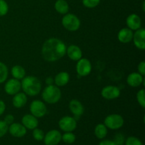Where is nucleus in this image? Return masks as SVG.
Wrapping results in <instances>:
<instances>
[{
    "label": "nucleus",
    "instance_id": "1",
    "mask_svg": "<svg viewBox=\"0 0 145 145\" xmlns=\"http://www.w3.org/2000/svg\"><path fill=\"white\" fill-rule=\"evenodd\" d=\"M66 51V45L58 38H52L47 40L42 47V57L50 62L60 59L65 56Z\"/></svg>",
    "mask_w": 145,
    "mask_h": 145
},
{
    "label": "nucleus",
    "instance_id": "2",
    "mask_svg": "<svg viewBox=\"0 0 145 145\" xmlns=\"http://www.w3.org/2000/svg\"><path fill=\"white\" fill-rule=\"evenodd\" d=\"M21 88L26 95L35 96L41 90V82L37 77L33 76H25L21 83Z\"/></svg>",
    "mask_w": 145,
    "mask_h": 145
},
{
    "label": "nucleus",
    "instance_id": "3",
    "mask_svg": "<svg viewBox=\"0 0 145 145\" xmlns=\"http://www.w3.org/2000/svg\"><path fill=\"white\" fill-rule=\"evenodd\" d=\"M42 98L45 102L50 104L57 103L61 98L60 89L53 84L48 85L42 91Z\"/></svg>",
    "mask_w": 145,
    "mask_h": 145
},
{
    "label": "nucleus",
    "instance_id": "4",
    "mask_svg": "<svg viewBox=\"0 0 145 145\" xmlns=\"http://www.w3.org/2000/svg\"><path fill=\"white\" fill-rule=\"evenodd\" d=\"M62 24L65 28L69 31H77L81 25L80 20L79 19V18L72 14H66L62 18Z\"/></svg>",
    "mask_w": 145,
    "mask_h": 145
},
{
    "label": "nucleus",
    "instance_id": "5",
    "mask_svg": "<svg viewBox=\"0 0 145 145\" xmlns=\"http://www.w3.org/2000/svg\"><path fill=\"white\" fill-rule=\"evenodd\" d=\"M104 125L110 130H118L124 125V119L118 114L109 115L105 118Z\"/></svg>",
    "mask_w": 145,
    "mask_h": 145
},
{
    "label": "nucleus",
    "instance_id": "6",
    "mask_svg": "<svg viewBox=\"0 0 145 145\" xmlns=\"http://www.w3.org/2000/svg\"><path fill=\"white\" fill-rule=\"evenodd\" d=\"M91 64L90 61L86 58H81L78 60L76 66V70L79 77L86 76L91 72Z\"/></svg>",
    "mask_w": 145,
    "mask_h": 145
},
{
    "label": "nucleus",
    "instance_id": "7",
    "mask_svg": "<svg viewBox=\"0 0 145 145\" xmlns=\"http://www.w3.org/2000/svg\"><path fill=\"white\" fill-rule=\"evenodd\" d=\"M30 111L35 118H42L47 113V107L41 101L35 100L31 103Z\"/></svg>",
    "mask_w": 145,
    "mask_h": 145
},
{
    "label": "nucleus",
    "instance_id": "8",
    "mask_svg": "<svg viewBox=\"0 0 145 145\" xmlns=\"http://www.w3.org/2000/svg\"><path fill=\"white\" fill-rule=\"evenodd\" d=\"M76 120L74 118L70 116H65L62 118L59 121V127L63 131L72 132L76 128Z\"/></svg>",
    "mask_w": 145,
    "mask_h": 145
},
{
    "label": "nucleus",
    "instance_id": "9",
    "mask_svg": "<svg viewBox=\"0 0 145 145\" xmlns=\"http://www.w3.org/2000/svg\"><path fill=\"white\" fill-rule=\"evenodd\" d=\"M43 140L45 145H57L62 140V135L57 130H50L45 135Z\"/></svg>",
    "mask_w": 145,
    "mask_h": 145
},
{
    "label": "nucleus",
    "instance_id": "10",
    "mask_svg": "<svg viewBox=\"0 0 145 145\" xmlns=\"http://www.w3.org/2000/svg\"><path fill=\"white\" fill-rule=\"evenodd\" d=\"M101 95L107 100H113L120 96V90L117 86H107L102 89Z\"/></svg>",
    "mask_w": 145,
    "mask_h": 145
},
{
    "label": "nucleus",
    "instance_id": "11",
    "mask_svg": "<svg viewBox=\"0 0 145 145\" xmlns=\"http://www.w3.org/2000/svg\"><path fill=\"white\" fill-rule=\"evenodd\" d=\"M21 88V82L16 79H11L4 85V91L8 95H15L18 93Z\"/></svg>",
    "mask_w": 145,
    "mask_h": 145
},
{
    "label": "nucleus",
    "instance_id": "12",
    "mask_svg": "<svg viewBox=\"0 0 145 145\" xmlns=\"http://www.w3.org/2000/svg\"><path fill=\"white\" fill-rule=\"evenodd\" d=\"M133 41L134 44L138 49L144 50L145 49V30L141 28L137 30L135 33H133Z\"/></svg>",
    "mask_w": 145,
    "mask_h": 145
},
{
    "label": "nucleus",
    "instance_id": "13",
    "mask_svg": "<svg viewBox=\"0 0 145 145\" xmlns=\"http://www.w3.org/2000/svg\"><path fill=\"white\" fill-rule=\"evenodd\" d=\"M69 107L70 111L74 115V118L76 120L79 119L83 115L84 111V108L82 103L79 101L76 100V99H73L69 102Z\"/></svg>",
    "mask_w": 145,
    "mask_h": 145
},
{
    "label": "nucleus",
    "instance_id": "14",
    "mask_svg": "<svg viewBox=\"0 0 145 145\" xmlns=\"http://www.w3.org/2000/svg\"><path fill=\"white\" fill-rule=\"evenodd\" d=\"M9 133L15 137H22L26 134V128L20 123H14L10 125L8 127Z\"/></svg>",
    "mask_w": 145,
    "mask_h": 145
},
{
    "label": "nucleus",
    "instance_id": "15",
    "mask_svg": "<svg viewBox=\"0 0 145 145\" xmlns=\"http://www.w3.org/2000/svg\"><path fill=\"white\" fill-rule=\"evenodd\" d=\"M126 24H127L128 28L131 29L132 31H137L141 28V18L138 15L135 14H130L126 19Z\"/></svg>",
    "mask_w": 145,
    "mask_h": 145
},
{
    "label": "nucleus",
    "instance_id": "16",
    "mask_svg": "<svg viewBox=\"0 0 145 145\" xmlns=\"http://www.w3.org/2000/svg\"><path fill=\"white\" fill-rule=\"evenodd\" d=\"M22 125L28 130H33L38 125V120L37 118L33 115L27 114L23 117Z\"/></svg>",
    "mask_w": 145,
    "mask_h": 145
},
{
    "label": "nucleus",
    "instance_id": "17",
    "mask_svg": "<svg viewBox=\"0 0 145 145\" xmlns=\"http://www.w3.org/2000/svg\"><path fill=\"white\" fill-rule=\"evenodd\" d=\"M133 32L128 28H122L118 33V39L122 43H128L133 40Z\"/></svg>",
    "mask_w": 145,
    "mask_h": 145
},
{
    "label": "nucleus",
    "instance_id": "18",
    "mask_svg": "<svg viewBox=\"0 0 145 145\" xmlns=\"http://www.w3.org/2000/svg\"><path fill=\"white\" fill-rule=\"evenodd\" d=\"M144 82L142 75L137 72H133L130 74L127 78V83L132 87H137Z\"/></svg>",
    "mask_w": 145,
    "mask_h": 145
},
{
    "label": "nucleus",
    "instance_id": "19",
    "mask_svg": "<svg viewBox=\"0 0 145 145\" xmlns=\"http://www.w3.org/2000/svg\"><path fill=\"white\" fill-rule=\"evenodd\" d=\"M68 57L70 58L72 60L78 61L82 58V51L80 48L75 45H72L67 48L66 51Z\"/></svg>",
    "mask_w": 145,
    "mask_h": 145
},
{
    "label": "nucleus",
    "instance_id": "20",
    "mask_svg": "<svg viewBox=\"0 0 145 145\" xmlns=\"http://www.w3.org/2000/svg\"><path fill=\"white\" fill-rule=\"evenodd\" d=\"M27 102V96L25 93H17L13 98V106L16 108L24 107Z\"/></svg>",
    "mask_w": 145,
    "mask_h": 145
},
{
    "label": "nucleus",
    "instance_id": "21",
    "mask_svg": "<svg viewBox=\"0 0 145 145\" xmlns=\"http://www.w3.org/2000/svg\"><path fill=\"white\" fill-rule=\"evenodd\" d=\"M69 81V75L66 72H61L55 76L54 82L57 86H64L68 84Z\"/></svg>",
    "mask_w": 145,
    "mask_h": 145
},
{
    "label": "nucleus",
    "instance_id": "22",
    "mask_svg": "<svg viewBox=\"0 0 145 145\" xmlns=\"http://www.w3.org/2000/svg\"><path fill=\"white\" fill-rule=\"evenodd\" d=\"M11 74L14 79L20 80L25 76V70L21 65H15L11 69Z\"/></svg>",
    "mask_w": 145,
    "mask_h": 145
},
{
    "label": "nucleus",
    "instance_id": "23",
    "mask_svg": "<svg viewBox=\"0 0 145 145\" xmlns=\"http://www.w3.org/2000/svg\"><path fill=\"white\" fill-rule=\"evenodd\" d=\"M55 8L61 14H66L69 11V5L65 0H57L55 4Z\"/></svg>",
    "mask_w": 145,
    "mask_h": 145
},
{
    "label": "nucleus",
    "instance_id": "24",
    "mask_svg": "<svg viewBox=\"0 0 145 145\" xmlns=\"http://www.w3.org/2000/svg\"><path fill=\"white\" fill-rule=\"evenodd\" d=\"M108 130L104 124H99L94 129V134L98 139H103L107 135Z\"/></svg>",
    "mask_w": 145,
    "mask_h": 145
},
{
    "label": "nucleus",
    "instance_id": "25",
    "mask_svg": "<svg viewBox=\"0 0 145 145\" xmlns=\"http://www.w3.org/2000/svg\"><path fill=\"white\" fill-rule=\"evenodd\" d=\"M8 68L7 65L0 62V84L4 83L8 77Z\"/></svg>",
    "mask_w": 145,
    "mask_h": 145
},
{
    "label": "nucleus",
    "instance_id": "26",
    "mask_svg": "<svg viewBox=\"0 0 145 145\" xmlns=\"http://www.w3.org/2000/svg\"><path fill=\"white\" fill-rule=\"evenodd\" d=\"M62 140L67 144H72L76 140V136L72 132H67L62 136Z\"/></svg>",
    "mask_w": 145,
    "mask_h": 145
},
{
    "label": "nucleus",
    "instance_id": "27",
    "mask_svg": "<svg viewBox=\"0 0 145 145\" xmlns=\"http://www.w3.org/2000/svg\"><path fill=\"white\" fill-rule=\"evenodd\" d=\"M33 137L37 141H42V140H43L44 137H45V134H44L43 131L42 130L36 127V128L33 129Z\"/></svg>",
    "mask_w": 145,
    "mask_h": 145
},
{
    "label": "nucleus",
    "instance_id": "28",
    "mask_svg": "<svg viewBox=\"0 0 145 145\" xmlns=\"http://www.w3.org/2000/svg\"><path fill=\"white\" fill-rule=\"evenodd\" d=\"M145 92L144 89H141L137 93V100L138 101L139 104L142 106V108L145 107Z\"/></svg>",
    "mask_w": 145,
    "mask_h": 145
},
{
    "label": "nucleus",
    "instance_id": "29",
    "mask_svg": "<svg viewBox=\"0 0 145 145\" xmlns=\"http://www.w3.org/2000/svg\"><path fill=\"white\" fill-rule=\"evenodd\" d=\"M8 6L6 1L0 0V16H4L8 13Z\"/></svg>",
    "mask_w": 145,
    "mask_h": 145
},
{
    "label": "nucleus",
    "instance_id": "30",
    "mask_svg": "<svg viewBox=\"0 0 145 145\" xmlns=\"http://www.w3.org/2000/svg\"><path fill=\"white\" fill-rule=\"evenodd\" d=\"M125 145H143L142 142L135 137H129L125 142Z\"/></svg>",
    "mask_w": 145,
    "mask_h": 145
},
{
    "label": "nucleus",
    "instance_id": "31",
    "mask_svg": "<svg viewBox=\"0 0 145 145\" xmlns=\"http://www.w3.org/2000/svg\"><path fill=\"white\" fill-rule=\"evenodd\" d=\"M84 5L87 8H94L100 3V0H82Z\"/></svg>",
    "mask_w": 145,
    "mask_h": 145
},
{
    "label": "nucleus",
    "instance_id": "32",
    "mask_svg": "<svg viewBox=\"0 0 145 145\" xmlns=\"http://www.w3.org/2000/svg\"><path fill=\"white\" fill-rule=\"evenodd\" d=\"M8 130V125L4 120H0V138L5 135Z\"/></svg>",
    "mask_w": 145,
    "mask_h": 145
},
{
    "label": "nucleus",
    "instance_id": "33",
    "mask_svg": "<svg viewBox=\"0 0 145 145\" xmlns=\"http://www.w3.org/2000/svg\"><path fill=\"white\" fill-rule=\"evenodd\" d=\"M113 142H114L115 144L116 145H123L125 142V137L123 135L119 133V134H117L115 136Z\"/></svg>",
    "mask_w": 145,
    "mask_h": 145
},
{
    "label": "nucleus",
    "instance_id": "34",
    "mask_svg": "<svg viewBox=\"0 0 145 145\" xmlns=\"http://www.w3.org/2000/svg\"><path fill=\"white\" fill-rule=\"evenodd\" d=\"M137 69H138L139 73L142 76H144L145 74V62L144 61L140 62L138 65V67H137Z\"/></svg>",
    "mask_w": 145,
    "mask_h": 145
},
{
    "label": "nucleus",
    "instance_id": "35",
    "mask_svg": "<svg viewBox=\"0 0 145 145\" xmlns=\"http://www.w3.org/2000/svg\"><path fill=\"white\" fill-rule=\"evenodd\" d=\"M14 118L12 115H7V116H5L4 119V121L6 124H7L8 125H10L11 124H12L14 123Z\"/></svg>",
    "mask_w": 145,
    "mask_h": 145
},
{
    "label": "nucleus",
    "instance_id": "36",
    "mask_svg": "<svg viewBox=\"0 0 145 145\" xmlns=\"http://www.w3.org/2000/svg\"><path fill=\"white\" fill-rule=\"evenodd\" d=\"M5 109H6L5 103H4V102L3 101L0 100V116H1V115L4 113Z\"/></svg>",
    "mask_w": 145,
    "mask_h": 145
},
{
    "label": "nucleus",
    "instance_id": "37",
    "mask_svg": "<svg viewBox=\"0 0 145 145\" xmlns=\"http://www.w3.org/2000/svg\"><path fill=\"white\" fill-rule=\"evenodd\" d=\"M99 145H116L115 144V142L113 141H111V140H103V141L101 142L100 144Z\"/></svg>",
    "mask_w": 145,
    "mask_h": 145
},
{
    "label": "nucleus",
    "instance_id": "38",
    "mask_svg": "<svg viewBox=\"0 0 145 145\" xmlns=\"http://www.w3.org/2000/svg\"><path fill=\"white\" fill-rule=\"evenodd\" d=\"M45 83H46V84H48V85H52L54 83V79L51 76H48L45 79Z\"/></svg>",
    "mask_w": 145,
    "mask_h": 145
}]
</instances>
